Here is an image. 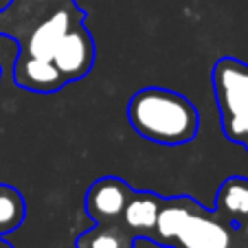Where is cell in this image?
Masks as SVG:
<instances>
[{
	"instance_id": "cell-10",
	"label": "cell",
	"mask_w": 248,
	"mask_h": 248,
	"mask_svg": "<svg viewBox=\"0 0 248 248\" xmlns=\"http://www.w3.org/2000/svg\"><path fill=\"white\" fill-rule=\"evenodd\" d=\"M77 248H132L134 239L125 229L110 224H97L93 231H86L77 237Z\"/></svg>"
},
{
	"instance_id": "cell-15",
	"label": "cell",
	"mask_w": 248,
	"mask_h": 248,
	"mask_svg": "<svg viewBox=\"0 0 248 248\" xmlns=\"http://www.w3.org/2000/svg\"><path fill=\"white\" fill-rule=\"evenodd\" d=\"M242 145H246V150H248V139H246V140H244V143H242Z\"/></svg>"
},
{
	"instance_id": "cell-2",
	"label": "cell",
	"mask_w": 248,
	"mask_h": 248,
	"mask_svg": "<svg viewBox=\"0 0 248 248\" xmlns=\"http://www.w3.org/2000/svg\"><path fill=\"white\" fill-rule=\"evenodd\" d=\"M211 79L222 121L248 117V64L233 57H222L213 66Z\"/></svg>"
},
{
	"instance_id": "cell-4",
	"label": "cell",
	"mask_w": 248,
	"mask_h": 248,
	"mask_svg": "<svg viewBox=\"0 0 248 248\" xmlns=\"http://www.w3.org/2000/svg\"><path fill=\"white\" fill-rule=\"evenodd\" d=\"M75 16H79V14H77L75 5H70V2L55 7L46 18H42L33 27V31L29 33V38L24 40L20 53H27V55H33V57H42V60H53V53H55L60 40L70 31L73 24H77Z\"/></svg>"
},
{
	"instance_id": "cell-16",
	"label": "cell",
	"mask_w": 248,
	"mask_h": 248,
	"mask_svg": "<svg viewBox=\"0 0 248 248\" xmlns=\"http://www.w3.org/2000/svg\"><path fill=\"white\" fill-rule=\"evenodd\" d=\"M246 239H248V222H246Z\"/></svg>"
},
{
	"instance_id": "cell-5",
	"label": "cell",
	"mask_w": 248,
	"mask_h": 248,
	"mask_svg": "<svg viewBox=\"0 0 248 248\" xmlns=\"http://www.w3.org/2000/svg\"><path fill=\"white\" fill-rule=\"evenodd\" d=\"M132 196V189L114 176L99 178L86 191V213L97 224L117 222L125 211V204Z\"/></svg>"
},
{
	"instance_id": "cell-12",
	"label": "cell",
	"mask_w": 248,
	"mask_h": 248,
	"mask_svg": "<svg viewBox=\"0 0 248 248\" xmlns=\"http://www.w3.org/2000/svg\"><path fill=\"white\" fill-rule=\"evenodd\" d=\"M24 198L18 189L0 185V235L16 231L24 220Z\"/></svg>"
},
{
	"instance_id": "cell-7",
	"label": "cell",
	"mask_w": 248,
	"mask_h": 248,
	"mask_svg": "<svg viewBox=\"0 0 248 248\" xmlns=\"http://www.w3.org/2000/svg\"><path fill=\"white\" fill-rule=\"evenodd\" d=\"M14 79L20 88L31 93H57L66 84L51 60L33 57L27 53H20V57L16 60Z\"/></svg>"
},
{
	"instance_id": "cell-14",
	"label": "cell",
	"mask_w": 248,
	"mask_h": 248,
	"mask_svg": "<svg viewBox=\"0 0 248 248\" xmlns=\"http://www.w3.org/2000/svg\"><path fill=\"white\" fill-rule=\"evenodd\" d=\"M0 248H11V246L7 242H2V239H0Z\"/></svg>"
},
{
	"instance_id": "cell-3",
	"label": "cell",
	"mask_w": 248,
	"mask_h": 248,
	"mask_svg": "<svg viewBox=\"0 0 248 248\" xmlns=\"http://www.w3.org/2000/svg\"><path fill=\"white\" fill-rule=\"evenodd\" d=\"M51 62L60 70L66 84L86 77L94 62V42L90 33L79 22L73 24L70 31L60 40Z\"/></svg>"
},
{
	"instance_id": "cell-9",
	"label": "cell",
	"mask_w": 248,
	"mask_h": 248,
	"mask_svg": "<svg viewBox=\"0 0 248 248\" xmlns=\"http://www.w3.org/2000/svg\"><path fill=\"white\" fill-rule=\"evenodd\" d=\"M193 206H196V202H191L189 198H178V200H171V202H163L158 220H156V229H154L156 233H158V237L165 239V242H173Z\"/></svg>"
},
{
	"instance_id": "cell-6",
	"label": "cell",
	"mask_w": 248,
	"mask_h": 248,
	"mask_svg": "<svg viewBox=\"0 0 248 248\" xmlns=\"http://www.w3.org/2000/svg\"><path fill=\"white\" fill-rule=\"evenodd\" d=\"M173 242H178L183 248H229L231 235L224 224L196 204Z\"/></svg>"
},
{
	"instance_id": "cell-11",
	"label": "cell",
	"mask_w": 248,
	"mask_h": 248,
	"mask_svg": "<svg viewBox=\"0 0 248 248\" xmlns=\"http://www.w3.org/2000/svg\"><path fill=\"white\" fill-rule=\"evenodd\" d=\"M217 211L229 217H248V180L229 178L217 191Z\"/></svg>"
},
{
	"instance_id": "cell-1",
	"label": "cell",
	"mask_w": 248,
	"mask_h": 248,
	"mask_svg": "<svg viewBox=\"0 0 248 248\" xmlns=\"http://www.w3.org/2000/svg\"><path fill=\"white\" fill-rule=\"evenodd\" d=\"M130 125L158 145H185L198 134L200 117L187 97L167 88H143L127 106Z\"/></svg>"
},
{
	"instance_id": "cell-8",
	"label": "cell",
	"mask_w": 248,
	"mask_h": 248,
	"mask_svg": "<svg viewBox=\"0 0 248 248\" xmlns=\"http://www.w3.org/2000/svg\"><path fill=\"white\" fill-rule=\"evenodd\" d=\"M160 206H163V200H160L156 193H150V191L134 193L132 191L130 200H127V204H125V211H123V216H121L123 222H125V229L134 231V233L150 235L152 231L156 229Z\"/></svg>"
},
{
	"instance_id": "cell-13",
	"label": "cell",
	"mask_w": 248,
	"mask_h": 248,
	"mask_svg": "<svg viewBox=\"0 0 248 248\" xmlns=\"http://www.w3.org/2000/svg\"><path fill=\"white\" fill-rule=\"evenodd\" d=\"M22 2H27V5H35V7H42V5H48L51 0H22Z\"/></svg>"
}]
</instances>
